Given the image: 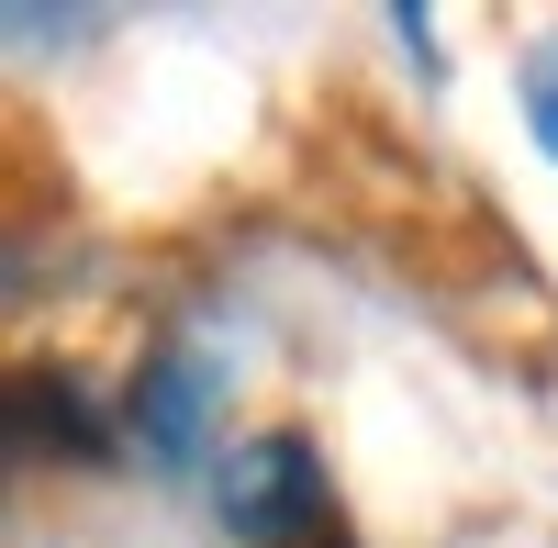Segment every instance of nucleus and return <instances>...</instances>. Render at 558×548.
I'll use <instances>...</instances> for the list:
<instances>
[{
    "label": "nucleus",
    "mask_w": 558,
    "mask_h": 548,
    "mask_svg": "<svg viewBox=\"0 0 558 548\" xmlns=\"http://www.w3.org/2000/svg\"><path fill=\"white\" fill-rule=\"evenodd\" d=\"M324 548H347V526H336V537H324Z\"/></svg>",
    "instance_id": "5"
},
{
    "label": "nucleus",
    "mask_w": 558,
    "mask_h": 548,
    "mask_svg": "<svg viewBox=\"0 0 558 548\" xmlns=\"http://www.w3.org/2000/svg\"><path fill=\"white\" fill-rule=\"evenodd\" d=\"M525 123H536V146L558 157V34H547L536 57H525Z\"/></svg>",
    "instance_id": "4"
},
{
    "label": "nucleus",
    "mask_w": 558,
    "mask_h": 548,
    "mask_svg": "<svg viewBox=\"0 0 558 548\" xmlns=\"http://www.w3.org/2000/svg\"><path fill=\"white\" fill-rule=\"evenodd\" d=\"M223 526L246 548H324L336 537V492H324V460L268 426V437H235V460H223Z\"/></svg>",
    "instance_id": "1"
},
{
    "label": "nucleus",
    "mask_w": 558,
    "mask_h": 548,
    "mask_svg": "<svg viewBox=\"0 0 558 548\" xmlns=\"http://www.w3.org/2000/svg\"><path fill=\"white\" fill-rule=\"evenodd\" d=\"M101 415L89 392L57 381V370H12V460H101Z\"/></svg>",
    "instance_id": "3"
},
{
    "label": "nucleus",
    "mask_w": 558,
    "mask_h": 548,
    "mask_svg": "<svg viewBox=\"0 0 558 548\" xmlns=\"http://www.w3.org/2000/svg\"><path fill=\"white\" fill-rule=\"evenodd\" d=\"M134 437H146L168 470H191L213 448V358L202 347H157L146 358V381H134Z\"/></svg>",
    "instance_id": "2"
}]
</instances>
